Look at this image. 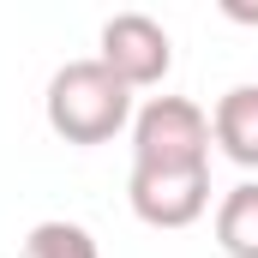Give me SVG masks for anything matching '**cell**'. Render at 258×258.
Returning a JSON list of instances; mask_svg holds the SVG:
<instances>
[{
  "label": "cell",
  "mask_w": 258,
  "mask_h": 258,
  "mask_svg": "<svg viewBox=\"0 0 258 258\" xmlns=\"http://www.w3.org/2000/svg\"><path fill=\"white\" fill-rule=\"evenodd\" d=\"M216 246L228 258H258V180L228 186L216 204Z\"/></svg>",
  "instance_id": "8992f818"
},
{
  "label": "cell",
  "mask_w": 258,
  "mask_h": 258,
  "mask_svg": "<svg viewBox=\"0 0 258 258\" xmlns=\"http://www.w3.org/2000/svg\"><path fill=\"white\" fill-rule=\"evenodd\" d=\"M222 12H228V18H246V24H258V6H234V0H228Z\"/></svg>",
  "instance_id": "ba28073f"
},
{
  "label": "cell",
  "mask_w": 258,
  "mask_h": 258,
  "mask_svg": "<svg viewBox=\"0 0 258 258\" xmlns=\"http://www.w3.org/2000/svg\"><path fill=\"white\" fill-rule=\"evenodd\" d=\"M42 114H48V132L66 144H108L132 126L138 108H132V90L90 54V60H66L48 78Z\"/></svg>",
  "instance_id": "6da1fadb"
},
{
  "label": "cell",
  "mask_w": 258,
  "mask_h": 258,
  "mask_svg": "<svg viewBox=\"0 0 258 258\" xmlns=\"http://www.w3.org/2000/svg\"><path fill=\"white\" fill-rule=\"evenodd\" d=\"M210 138L222 144L228 162L258 168V84H234V90L216 96V108H210Z\"/></svg>",
  "instance_id": "5b68a950"
},
{
  "label": "cell",
  "mask_w": 258,
  "mask_h": 258,
  "mask_svg": "<svg viewBox=\"0 0 258 258\" xmlns=\"http://www.w3.org/2000/svg\"><path fill=\"white\" fill-rule=\"evenodd\" d=\"M24 258H102V252H96V234H90L84 222L48 216V222H36V228H30Z\"/></svg>",
  "instance_id": "52a82bcc"
},
{
  "label": "cell",
  "mask_w": 258,
  "mask_h": 258,
  "mask_svg": "<svg viewBox=\"0 0 258 258\" xmlns=\"http://www.w3.org/2000/svg\"><path fill=\"white\" fill-rule=\"evenodd\" d=\"M96 60L108 66L126 90H150L174 72V36L150 12H114L96 36Z\"/></svg>",
  "instance_id": "3957f363"
},
{
  "label": "cell",
  "mask_w": 258,
  "mask_h": 258,
  "mask_svg": "<svg viewBox=\"0 0 258 258\" xmlns=\"http://www.w3.org/2000/svg\"><path fill=\"white\" fill-rule=\"evenodd\" d=\"M210 114L192 96H150L132 114V168H210Z\"/></svg>",
  "instance_id": "7a4b0ae2"
},
{
  "label": "cell",
  "mask_w": 258,
  "mask_h": 258,
  "mask_svg": "<svg viewBox=\"0 0 258 258\" xmlns=\"http://www.w3.org/2000/svg\"><path fill=\"white\" fill-rule=\"evenodd\" d=\"M126 198L144 228H192L210 210V168H132Z\"/></svg>",
  "instance_id": "277c9868"
}]
</instances>
